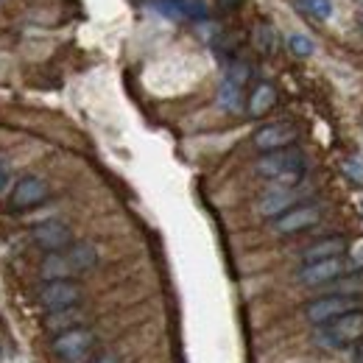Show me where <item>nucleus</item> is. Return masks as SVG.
Listing matches in <instances>:
<instances>
[{
  "label": "nucleus",
  "instance_id": "3",
  "mask_svg": "<svg viewBox=\"0 0 363 363\" xmlns=\"http://www.w3.org/2000/svg\"><path fill=\"white\" fill-rule=\"evenodd\" d=\"M92 347H95V333L87 330V327H82V324H79V327H70V330H65V333H59V335L53 338V344H50L53 355L62 363L84 361L92 352Z\"/></svg>",
  "mask_w": 363,
  "mask_h": 363
},
{
  "label": "nucleus",
  "instance_id": "16",
  "mask_svg": "<svg viewBox=\"0 0 363 363\" xmlns=\"http://www.w3.org/2000/svg\"><path fill=\"white\" fill-rule=\"evenodd\" d=\"M79 321H82V313L76 311V308H65V311H53V313H48L45 324L50 330H59V333H65V330H70V327H79Z\"/></svg>",
  "mask_w": 363,
  "mask_h": 363
},
{
  "label": "nucleus",
  "instance_id": "5",
  "mask_svg": "<svg viewBox=\"0 0 363 363\" xmlns=\"http://www.w3.org/2000/svg\"><path fill=\"white\" fill-rule=\"evenodd\" d=\"M48 196H50V187H48L45 179H40V177H23V179H17V184L11 187L9 207L11 210H34V207L45 204Z\"/></svg>",
  "mask_w": 363,
  "mask_h": 363
},
{
  "label": "nucleus",
  "instance_id": "8",
  "mask_svg": "<svg viewBox=\"0 0 363 363\" xmlns=\"http://www.w3.org/2000/svg\"><path fill=\"white\" fill-rule=\"evenodd\" d=\"M347 272V260L344 257H330V260H316V263H305L299 269V282L308 285V288H318V285H327V282H335L341 279V274Z\"/></svg>",
  "mask_w": 363,
  "mask_h": 363
},
{
  "label": "nucleus",
  "instance_id": "20",
  "mask_svg": "<svg viewBox=\"0 0 363 363\" xmlns=\"http://www.w3.org/2000/svg\"><path fill=\"white\" fill-rule=\"evenodd\" d=\"M255 43H257V48H260L263 53H272L274 50V31L269 28V26H260V28L255 31Z\"/></svg>",
  "mask_w": 363,
  "mask_h": 363
},
{
  "label": "nucleus",
  "instance_id": "11",
  "mask_svg": "<svg viewBox=\"0 0 363 363\" xmlns=\"http://www.w3.org/2000/svg\"><path fill=\"white\" fill-rule=\"evenodd\" d=\"M294 201H296V190L279 184V187H272V190L260 199L257 210H260V216H266V218H277V216H282L285 210H291Z\"/></svg>",
  "mask_w": 363,
  "mask_h": 363
},
{
  "label": "nucleus",
  "instance_id": "27",
  "mask_svg": "<svg viewBox=\"0 0 363 363\" xmlns=\"http://www.w3.org/2000/svg\"><path fill=\"white\" fill-rule=\"evenodd\" d=\"M361 207H363V204H361Z\"/></svg>",
  "mask_w": 363,
  "mask_h": 363
},
{
  "label": "nucleus",
  "instance_id": "7",
  "mask_svg": "<svg viewBox=\"0 0 363 363\" xmlns=\"http://www.w3.org/2000/svg\"><path fill=\"white\" fill-rule=\"evenodd\" d=\"M347 311H355V296H344V294H330V296H321L313 299L308 308H305V316L311 324H327L333 318H338Z\"/></svg>",
  "mask_w": 363,
  "mask_h": 363
},
{
  "label": "nucleus",
  "instance_id": "14",
  "mask_svg": "<svg viewBox=\"0 0 363 363\" xmlns=\"http://www.w3.org/2000/svg\"><path fill=\"white\" fill-rule=\"evenodd\" d=\"M243 84L240 82H235V79H224L221 82V90H218V104H221V109H227V112H240V106H243V90H240Z\"/></svg>",
  "mask_w": 363,
  "mask_h": 363
},
{
  "label": "nucleus",
  "instance_id": "21",
  "mask_svg": "<svg viewBox=\"0 0 363 363\" xmlns=\"http://www.w3.org/2000/svg\"><path fill=\"white\" fill-rule=\"evenodd\" d=\"M347 174H350V179L363 182V165L355 162V160H350V162H347Z\"/></svg>",
  "mask_w": 363,
  "mask_h": 363
},
{
  "label": "nucleus",
  "instance_id": "26",
  "mask_svg": "<svg viewBox=\"0 0 363 363\" xmlns=\"http://www.w3.org/2000/svg\"><path fill=\"white\" fill-rule=\"evenodd\" d=\"M355 3H358V6H363V0H355Z\"/></svg>",
  "mask_w": 363,
  "mask_h": 363
},
{
  "label": "nucleus",
  "instance_id": "17",
  "mask_svg": "<svg viewBox=\"0 0 363 363\" xmlns=\"http://www.w3.org/2000/svg\"><path fill=\"white\" fill-rule=\"evenodd\" d=\"M299 11L308 14L311 20H318V23H327L333 17V0H296Z\"/></svg>",
  "mask_w": 363,
  "mask_h": 363
},
{
  "label": "nucleus",
  "instance_id": "2",
  "mask_svg": "<svg viewBox=\"0 0 363 363\" xmlns=\"http://www.w3.org/2000/svg\"><path fill=\"white\" fill-rule=\"evenodd\" d=\"M363 338V311H347L338 318L321 324V330H316V344H321L324 350H347L355 341Z\"/></svg>",
  "mask_w": 363,
  "mask_h": 363
},
{
  "label": "nucleus",
  "instance_id": "22",
  "mask_svg": "<svg viewBox=\"0 0 363 363\" xmlns=\"http://www.w3.org/2000/svg\"><path fill=\"white\" fill-rule=\"evenodd\" d=\"M9 187V162L0 157V190H6Z\"/></svg>",
  "mask_w": 363,
  "mask_h": 363
},
{
  "label": "nucleus",
  "instance_id": "24",
  "mask_svg": "<svg viewBox=\"0 0 363 363\" xmlns=\"http://www.w3.org/2000/svg\"><path fill=\"white\" fill-rule=\"evenodd\" d=\"M355 363H363V344L355 350Z\"/></svg>",
  "mask_w": 363,
  "mask_h": 363
},
{
  "label": "nucleus",
  "instance_id": "18",
  "mask_svg": "<svg viewBox=\"0 0 363 363\" xmlns=\"http://www.w3.org/2000/svg\"><path fill=\"white\" fill-rule=\"evenodd\" d=\"M184 20H204L207 17V3L204 0H177Z\"/></svg>",
  "mask_w": 363,
  "mask_h": 363
},
{
  "label": "nucleus",
  "instance_id": "6",
  "mask_svg": "<svg viewBox=\"0 0 363 363\" xmlns=\"http://www.w3.org/2000/svg\"><path fill=\"white\" fill-rule=\"evenodd\" d=\"M31 240L45 255L62 252V249H67L73 243V229H70V224H65L59 218H48V221H43V224H37V227L31 229Z\"/></svg>",
  "mask_w": 363,
  "mask_h": 363
},
{
  "label": "nucleus",
  "instance_id": "25",
  "mask_svg": "<svg viewBox=\"0 0 363 363\" xmlns=\"http://www.w3.org/2000/svg\"><path fill=\"white\" fill-rule=\"evenodd\" d=\"M358 28H361V31H363V11H361V14H358Z\"/></svg>",
  "mask_w": 363,
  "mask_h": 363
},
{
  "label": "nucleus",
  "instance_id": "4",
  "mask_svg": "<svg viewBox=\"0 0 363 363\" xmlns=\"http://www.w3.org/2000/svg\"><path fill=\"white\" fill-rule=\"evenodd\" d=\"M82 285L73 279H48L40 288V305L48 313L53 311H65V308H76L82 302Z\"/></svg>",
  "mask_w": 363,
  "mask_h": 363
},
{
  "label": "nucleus",
  "instance_id": "1",
  "mask_svg": "<svg viewBox=\"0 0 363 363\" xmlns=\"http://www.w3.org/2000/svg\"><path fill=\"white\" fill-rule=\"evenodd\" d=\"M255 171L263 179H272L277 184L294 187L296 182L305 177V154L299 148H294V145L279 148V151H266L255 162Z\"/></svg>",
  "mask_w": 363,
  "mask_h": 363
},
{
  "label": "nucleus",
  "instance_id": "9",
  "mask_svg": "<svg viewBox=\"0 0 363 363\" xmlns=\"http://www.w3.org/2000/svg\"><path fill=\"white\" fill-rule=\"evenodd\" d=\"M318 218H321V207H316V204H299V207H291L282 216H277L274 218V229L279 235H296L302 229H311L313 224H318Z\"/></svg>",
  "mask_w": 363,
  "mask_h": 363
},
{
  "label": "nucleus",
  "instance_id": "19",
  "mask_svg": "<svg viewBox=\"0 0 363 363\" xmlns=\"http://www.w3.org/2000/svg\"><path fill=\"white\" fill-rule=\"evenodd\" d=\"M288 45H291V53H296V56H313V50H316V45H313V40L311 37H305V34H291L288 37Z\"/></svg>",
  "mask_w": 363,
  "mask_h": 363
},
{
  "label": "nucleus",
  "instance_id": "15",
  "mask_svg": "<svg viewBox=\"0 0 363 363\" xmlns=\"http://www.w3.org/2000/svg\"><path fill=\"white\" fill-rule=\"evenodd\" d=\"M274 104H277V90H274L272 84H260L257 90L252 92V98H249V115L252 118H263Z\"/></svg>",
  "mask_w": 363,
  "mask_h": 363
},
{
  "label": "nucleus",
  "instance_id": "10",
  "mask_svg": "<svg viewBox=\"0 0 363 363\" xmlns=\"http://www.w3.org/2000/svg\"><path fill=\"white\" fill-rule=\"evenodd\" d=\"M296 137H299V132H296L294 123H269V126L255 132V148L263 151V154L266 151H279V148L294 145Z\"/></svg>",
  "mask_w": 363,
  "mask_h": 363
},
{
  "label": "nucleus",
  "instance_id": "13",
  "mask_svg": "<svg viewBox=\"0 0 363 363\" xmlns=\"http://www.w3.org/2000/svg\"><path fill=\"white\" fill-rule=\"evenodd\" d=\"M62 252H65V257H67V266H70L73 277L90 272L92 266L98 263V249H95L92 243H70V246L62 249Z\"/></svg>",
  "mask_w": 363,
  "mask_h": 363
},
{
  "label": "nucleus",
  "instance_id": "12",
  "mask_svg": "<svg viewBox=\"0 0 363 363\" xmlns=\"http://www.w3.org/2000/svg\"><path fill=\"white\" fill-rule=\"evenodd\" d=\"M344 252H347V238L333 235V238H321L316 243H311L302 252V260L305 263H316V260H330V257H344Z\"/></svg>",
  "mask_w": 363,
  "mask_h": 363
},
{
  "label": "nucleus",
  "instance_id": "23",
  "mask_svg": "<svg viewBox=\"0 0 363 363\" xmlns=\"http://www.w3.org/2000/svg\"><path fill=\"white\" fill-rule=\"evenodd\" d=\"M92 363H118V358H115V355H104V358H98V361H92Z\"/></svg>",
  "mask_w": 363,
  "mask_h": 363
}]
</instances>
